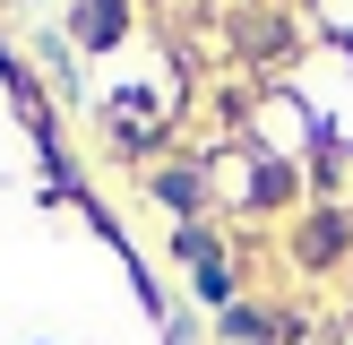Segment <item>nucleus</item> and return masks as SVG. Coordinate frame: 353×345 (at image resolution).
Listing matches in <instances>:
<instances>
[{"label": "nucleus", "instance_id": "f257e3e1", "mask_svg": "<svg viewBox=\"0 0 353 345\" xmlns=\"http://www.w3.org/2000/svg\"><path fill=\"white\" fill-rule=\"evenodd\" d=\"M336 250H345V224H336V216L310 224V259H336Z\"/></svg>", "mask_w": 353, "mask_h": 345}]
</instances>
